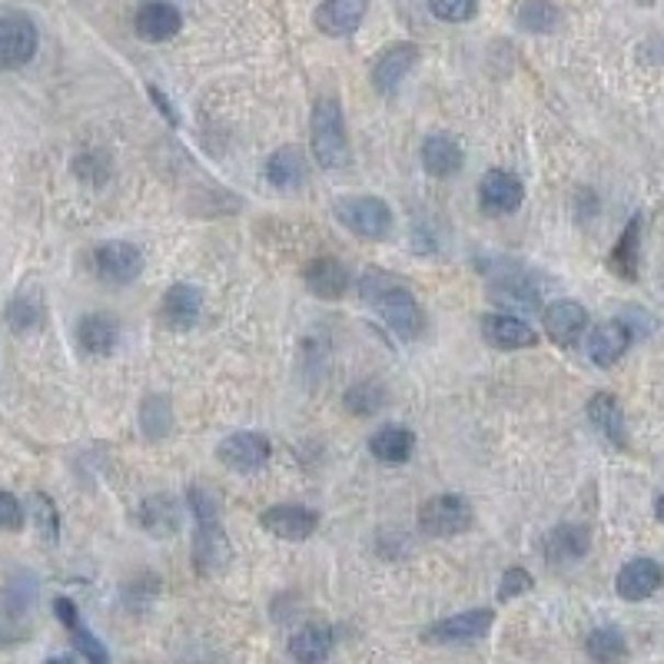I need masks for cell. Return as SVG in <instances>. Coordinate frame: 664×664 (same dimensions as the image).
I'll return each mask as SVG.
<instances>
[{
  "instance_id": "12",
  "label": "cell",
  "mask_w": 664,
  "mask_h": 664,
  "mask_svg": "<svg viewBox=\"0 0 664 664\" xmlns=\"http://www.w3.org/2000/svg\"><path fill=\"white\" fill-rule=\"evenodd\" d=\"M482 336H485V343L492 350H508V353L538 346V332L528 322H522L515 316H505V312L482 316Z\"/></svg>"
},
{
  "instance_id": "23",
  "label": "cell",
  "mask_w": 664,
  "mask_h": 664,
  "mask_svg": "<svg viewBox=\"0 0 664 664\" xmlns=\"http://www.w3.org/2000/svg\"><path fill=\"white\" fill-rule=\"evenodd\" d=\"M618 595L625 602H644L661 588V565L654 559H631L615 582Z\"/></svg>"
},
{
  "instance_id": "6",
  "label": "cell",
  "mask_w": 664,
  "mask_h": 664,
  "mask_svg": "<svg viewBox=\"0 0 664 664\" xmlns=\"http://www.w3.org/2000/svg\"><path fill=\"white\" fill-rule=\"evenodd\" d=\"M476 522V512L469 505L466 495H432L422 508H419V528L432 538H449V535H462L469 531Z\"/></svg>"
},
{
  "instance_id": "17",
  "label": "cell",
  "mask_w": 664,
  "mask_h": 664,
  "mask_svg": "<svg viewBox=\"0 0 664 664\" xmlns=\"http://www.w3.org/2000/svg\"><path fill=\"white\" fill-rule=\"evenodd\" d=\"M369 11V0H325L316 11V27L325 37H350Z\"/></svg>"
},
{
  "instance_id": "15",
  "label": "cell",
  "mask_w": 664,
  "mask_h": 664,
  "mask_svg": "<svg viewBox=\"0 0 664 664\" xmlns=\"http://www.w3.org/2000/svg\"><path fill=\"white\" fill-rule=\"evenodd\" d=\"M180 27H183V18L170 0H147L134 18L137 37H144L147 44H163V41L176 37Z\"/></svg>"
},
{
  "instance_id": "14",
  "label": "cell",
  "mask_w": 664,
  "mask_h": 664,
  "mask_svg": "<svg viewBox=\"0 0 664 664\" xmlns=\"http://www.w3.org/2000/svg\"><path fill=\"white\" fill-rule=\"evenodd\" d=\"M415 64H419V47L415 44H396V47H389V50L379 54V60L373 64L369 80H373V87L379 93L389 96V93L399 90V83L412 73Z\"/></svg>"
},
{
  "instance_id": "18",
  "label": "cell",
  "mask_w": 664,
  "mask_h": 664,
  "mask_svg": "<svg viewBox=\"0 0 664 664\" xmlns=\"http://www.w3.org/2000/svg\"><path fill=\"white\" fill-rule=\"evenodd\" d=\"M302 279H306V289H309L316 299H325V302L343 299V293H346V286H350L346 266H343L340 260H332V256L312 260V263L306 266Z\"/></svg>"
},
{
  "instance_id": "41",
  "label": "cell",
  "mask_w": 664,
  "mask_h": 664,
  "mask_svg": "<svg viewBox=\"0 0 664 664\" xmlns=\"http://www.w3.org/2000/svg\"><path fill=\"white\" fill-rule=\"evenodd\" d=\"M150 96H153V103H157V106L163 110V114H167V121H170V124H176V114H173V110H170V100H167V96H163V93H160L157 87H150Z\"/></svg>"
},
{
  "instance_id": "32",
  "label": "cell",
  "mask_w": 664,
  "mask_h": 664,
  "mask_svg": "<svg viewBox=\"0 0 664 664\" xmlns=\"http://www.w3.org/2000/svg\"><path fill=\"white\" fill-rule=\"evenodd\" d=\"M515 21L528 34H551L559 27L562 14H559L556 4H548V0H525V4L518 8V14H515Z\"/></svg>"
},
{
  "instance_id": "35",
  "label": "cell",
  "mask_w": 664,
  "mask_h": 664,
  "mask_svg": "<svg viewBox=\"0 0 664 664\" xmlns=\"http://www.w3.org/2000/svg\"><path fill=\"white\" fill-rule=\"evenodd\" d=\"M140 422H144V432L147 438H163L173 425V415H170V402L163 396H150L144 402V412H140Z\"/></svg>"
},
{
  "instance_id": "29",
  "label": "cell",
  "mask_w": 664,
  "mask_h": 664,
  "mask_svg": "<svg viewBox=\"0 0 664 664\" xmlns=\"http://www.w3.org/2000/svg\"><path fill=\"white\" fill-rule=\"evenodd\" d=\"M332 628L329 625H306L302 631L293 634L289 641V654L302 664H316V661H325L332 654Z\"/></svg>"
},
{
  "instance_id": "37",
  "label": "cell",
  "mask_w": 664,
  "mask_h": 664,
  "mask_svg": "<svg viewBox=\"0 0 664 664\" xmlns=\"http://www.w3.org/2000/svg\"><path fill=\"white\" fill-rule=\"evenodd\" d=\"M41 319H44V309H41V302H37L34 296H18V299L8 306V325H11L14 332H27V329H34Z\"/></svg>"
},
{
  "instance_id": "26",
  "label": "cell",
  "mask_w": 664,
  "mask_h": 664,
  "mask_svg": "<svg viewBox=\"0 0 664 664\" xmlns=\"http://www.w3.org/2000/svg\"><path fill=\"white\" fill-rule=\"evenodd\" d=\"M588 419L602 432V438L611 442L615 449L628 446V438H625V415H621V405H618V399L611 392H598L588 402Z\"/></svg>"
},
{
  "instance_id": "34",
  "label": "cell",
  "mask_w": 664,
  "mask_h": 664,
  "mask_svg": "<svg viewBox=\"0 0 664 664\" xmlns=\"http://www.w3.org/2000/svg\"><path fill=\"white\" fill-rule=\"evenodd\" d=\"M585 648H588V654H592L595 661H618V657L628 654L625 638H621L618 628H595V631L585 638Z\"/></svg>"
},
{
  "instance_id": "11",
  "label": "cell",
  "mask_w": 664,
  "mask_h": 664,
  "mask_svg": "<svg viewBox=\"0 0 664 664\" xmlns=\"http://www.w3.org/2000/svg\"><path fill=\"white\" fill-rule=\"evenodd\" d=\"M525 199V186L515 173L505 170H489L479 183V203L489 216H505L515 213Z\"/></svg>"
},
{
  "instance_id": "10",
  "label": "cell",
  "mask_w": 664,
  "mask_h": 664,
  "mask_svg": "<svg viewBox=\"0 0 664 664\" xmlns=\"http://www.w3.org/2000/svg\"><path fill=\"white\" fill-rule=\"evenodd\" d=\"M541 322H545L548 340L556 343V346H575V343L585 336L588 312H585V306L575 302V299H559V302L545 306Z\"/></svg>"
},
{
  "instance_id": "24",
  "label": "cell",
  "mask_w": 664,
  "mask_h": 664,
  "mask_svg": "<svg viewBox=\"0 0 664 664\" xmlns=\"http://www.w3.org/2000/svg\"><path fill=\"white\" fill-rule=\"evenodd\" d=\"M585 551H588V528H582V525H559L545 538L548 565H572V562L585 559Z\"/></svg>"
},
{
  "instance_id": "21",
  "label": "cell",
  "mask_w": 664,
  "mask_h": 664,
  "mask_svg": "<svg viewBox=\"0 0 664 664\" xmlns=\"http://www.w3.org/2000/svg\"><path fill=\"white\" fill-rule=\"evenodd\" d=\"M77 343L90 356H110L121 343V322L114 316H106V312H90L77 325Z\"/></svg>"
},
{
  "instance_id": "20",
  "label": "cell",
  "mask_w": 664,
  "mask_h": 664,
  "mask_svg": "<svg viewBox=\"0 0 664 664\" xmlns=\"http://www.w3.org/2000/svg\"><path fill=\"white\" fill-rule=\"evenodd\" d=\"M462 163H466V153L453 137H446V134L425 137V144H422V170L428 176L449 180V176H456L462 170Z\"/></svg>"
},
{
  "instance_id": "16",
  "label": "cell",
  "mask_w": 664,
  "mask_h": 664,
  "mask_svg": "<svg viewBox=\"0 0 664 664\" xmlns=\"http://www.w3.org/2000/svg\"><path fill=\"white\" fill-rule=\"evenodd\" d=\"M260 522L283 541H306L319 528V515L306 505H273L270 512H263Z\"/></svg>"
},
{
  "instance_id": "27",
  "label": "cell",
  "mask_w": 664,
  "mask_h": 664,
  "mask_svg": "<svg viewBox=\"0 0 664 664\" xmlns=\"http://www.w3.org/2000/svg\"><path fill=\"white\" fill-rule=\"evenodd\" d=\"M638 266H641V216L631 219L621 233V240L615 243V250L608 253V270L628 283L638 279Z\"/></svg>"
},
{
  "instance_id": "4",
  "label": "cell",
  "mask_w": 664,
  "mask_h": 664,
  "mask_svg": "<svg viewBox=\"0 0 664 664\" xmlns=\"http://www.w3.org/2000/svg\"><path fill=\"white\" fill-rule=\"evenodd\" d=\"M41 44L37 24L14 8H0V70H21L34 60Z\"/></svg>"
},
{
  "instance_id": "30",
  "label": "cell",
  "mask_w": 664,
  "mask_h": 664,
  "mask_svg": "<svg viewBox=\"0 0 664 664\" xmlns=\"http://www.w3.org/2000/svg\"><path fill=\"white\" fill-rule=\"evenodd\" d=\"M140 525L150 535H173L180 528V505L170 495H150L140 505Z\"/></svg>"
},
{
  "instance_id": "31",
  "label": "cell",
  "mask_w": 664,
  "mask_h": 664,
  "mask_svg": "<svg viewBox=\"0 0 664 664\" xmlns=\"http://www.w3.org/2000/svg\"><path fill=\"white\" fill-rule=\"evenodd\" d=\"M343 405L350 415L356 419H373L382 405H386V386L382 382H356L353 389H346L343 396Z\"/></svg>"
},
{
  "instance_id": "25",
  "label": "cell",
  "mask_w": 664,
  "mask_h": 664,
  "mask_svg": "<svg viewBox=\"0 0 664 664\" xmlns=\"http://www.w3.org/2000/svg\"><path fill=\"white\" fill-rule=\"evenodd\" d=\"M369 453L386 466H402L415 453V435L402 425H386L369 438Z\"/></svg>"
},
{
  "instance_id": "40",
  "label": "cell",
  "mask_w": 664,
  "mask_h": 664,
  "mask_svg": "<svg viewBox=\"0 0 664 664\" xmlns=\"http://www.w3.org/2000/svg\"><path fill=\"white\" fill-rule=\"evenodd\" d=\"M24 525V505L18 495L0 492V528L4 531H18Z\"/></svg>"
},
{
  "instance_id": "13",
  "label": "cell",
  "mask_w": 664,
  "mask_h": 664,
  "mask_svg": "<svg viewBox=\"0 0 664 664\" xmlns=\"http://www.w3.org/2000/svg\"><path fill=\"white\" fill-rule=\"evenodd\" d=\"M634 343V332L625 319H608L602 325H595V332L588 336V356L595 366L602 369H611L625 353L628 346Z\"/></svg>"
},
{
  "instance_id": "19",
  "label": "cell",
  "mask_w": 664,
  "mask_h": 664,
  "mask_svg": "<svg viewBox=\"0 0 664 664\" xmlns=\"http://www.w3.org/2000/svg\"><path fill=\"white\" fill-rule=\"evenodd\" d=\"M199 309H203V293H199L196 286H190V283H176V286L167 289L163 306H160V316H163V322H167L170 329L186 332V329L196 325Z\"/></svg>"
},
{
  "instance_id": "33",
  "label": "cell",
  "mask_w": 664,
  "mask_h": 664,
  "mask_svg": "<svg viewBox=\"0 0 664 664\" xmlns=\"http://www.w3.org/2000/svg\"><path fill=\"white\" fill-rule=\"evenodd\" d=\"M27 512H31V522H34L37 535H41L47 545H54V541L60 538V512H57L54 499L44 495V492H34L31 502H27Z\"/></svg>"
},
{
  "instance_id": "38",
  "label": "cell",
  "mask_w": 664,
  "mask_h": 664,
  "mask_svg": "<svg viewBox=\"0 0 664 664\" xmlns=\"http://www.w3.org/2000/svg\"><path fill=\"white\" fill-rule=\"evenodd\" d=\"M492 299H495V302H518V306H525V309H535V306H538V293H535V286L525 283V279H508V283L492 286Z\"/></svg>"
},
{
  "instance_id": "8",
  "label": "cell",
  "mask_w": 664,
  "mask_h": 664,
  "mask_svg": "<svg viewBox=\"0 0 664 664\" xmlns=\"http://www.w3.org/2000/svg\"><path fill=\"white\" fill-rule=\"evenodd\" d=\"M495 621V611L489 608H472V611H462V615H453L446 621H435L422 631V641L425 644H476L489 634Z\"/></svg>"
},
{
  "instance_id": "3",
  "label": "cell",
  "mask_w": 664,
  "mask_h": 664,
  "mask_svg": "<svg viewBox=\"0 0 664 664\" xmlns=\"http://www.w3.org/2000/svg\"><path fill=\"white\" fill-rule=\"evenodd\" d=\"M309 134H312V153H316L319 167L340 170V167L350 163V140H346L343 110H340L336 96L316 100L312 121H309Z\"/></svg>"
},
{
  "instance_id": "2",
  "label": "cell",
  "mask_w": 664,
  "mask_h": 664,
  "mask_svg": "<svg viewBox=\"0 0 664 664\" xmlns=\"http://www.w3.org/2000/svg\"><path fill=\"white\" fill-rule=\"evenodd\" d=\"M190 502V512L196 518V538H193V565L203 579H213L219 575L230 559H233V548L227 541V531H224V518H219V505H216V495L206 492V489H190L186 495Z\"/></svg>"
},
{
  "instance_id": "1",
  "label": "cell",
  "mask_w": 664,
  "mask_h": 664,
  "mask_svg": "<svg viewBox=\"0 0 664 664\" xmlns=\"http://www.w3.org/2000/svg\"><path fill=\"white\" fill-rule=\"evenodd\" d=\"M359 296L366 306H373L379 312L382 325L392 332L396 340L412 343L425 332V312L415 302L412 289L399 276L382 273V270H366L359 276Z\"/></svg>"
},
{
  "instance_id": "36",
  "label": "cell",
  "mask_w": 664,
  "mask_h": 664,
  "mask_svg": "<svg viewBox=\"0 0 664 664\" xmlns=\"http://www.w3.org/2000/svg\"><path fill=\"white\" fill-rule=\"evenodd\" d=\"M428 11L446 24H466L479 14V0H428Z\"/></svg>"
},
{
  "instance_id": "28",
  "label": "cell",
  "mask_w": 664,
  "mask_h": 664,
  "mask_svg": "<svg viewBox=\"0 0 664 664\" xmlns=\"http://www.w3.org/2000/svg\"><path fill=\"white\" fill-rule=\"evenodd\" d=\"M263 176L273 186H279V190L302 186V180H306V157H302V150L299 147H279V150H273L270 160H266V167H263Z\"/></svg>"
},
{
  "instance_id": "7",
  "label": "cell",
  "mask_w": 664,
  "mask_h": 664,
  "mask_svg": "<svg viewBox=\"0 0 664 664\" xmlns=\"http://www.w3.org/2000/svg\"><path fill=\"white\" fill-rule=\"evenodd\" d=\"M93 273L106 286H130L144 273V253L134 243H103L93 250Z\"/></svg>"
},
{
  "instance_id": "39",
  "label": "cell",
  "mask_w": 664,
  "mask_h": 664,
  "mask_svg": "<svg viewBox=\"0 0 664 664\" xmlns=\"http://www.w3.org/2000/svg\"><path fill=\"white\" fill-rule=\"evenodd\" d=\"M531 585H535V579L525 569H508L502 575V585H499V602H512V598L531 592Z\"/></svg>"
},
{
  "instance_id": "22",
  "label": "cell",
  "mask_w": 664,
  "mask_h": 664,
  "mask_svg": "<svg viewBox=\"0 0 664 664\" xmlns=\"http://www.w3.org/2000/svg\"><path fill=\"white\" fill-rule=\"evenodd\" d=\"M54 615L60 618V625L70 631V641H73V648H77V657H87V661H110V651L100 644V638L83 625V618H80V611H77V605L70 602V598H57L54 602Z\"/></svg>"
},
{
  "instance_id": "9",
  "label": "cell",
  "mask_w": 664,
  "mask_h": 664,
  "mask_svg": "<svg viewBox=\"0 0 664 664\" xmlns=\"http://www.w3.org/2000/svg\"><path fill=\"white\" fill-rule=\"evenodd\" d=\"M216 456L233 472H260L270 462V438L260 432H233L216 446Z\"/></svg>"
},
{
  "instance_id": "5",
  "label": "cell",
  "mask_w": 664,
  "mask_h": 664,
  "mask_svg": "<svg viewBox=\"0 0 664 664\" xmlns=\"http://www.w3.org/2000/svg\"><path fill=\"white\" fill-rule=\"evenodd\" d=\"M336 219L359 240H386L392 230V209L379 196H350L336 203Z\"/></svg>"
}]
</instances>
